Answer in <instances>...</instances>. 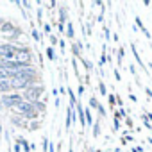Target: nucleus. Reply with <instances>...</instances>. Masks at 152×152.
<instances>
[{
	"instance_id": "28",
	"label": "nucleus",
	"mask_w": 152,
	"mask_h": 152,
	"mask_svg": "<svg viewBox=\"0 0 152 152\" xmlns=\"http://www.w3.org/2000/svg\"><path fill=\"white\" fill-rule=\"evenodd\" d=\"M83 93H84V86L81 84V86H79V95H83Z\"/></svg>"
},
{
	"instance_id": "27",
	"label": "nucleus",
	"mask_w": 152,
	"mask_h": 152,
	"mask_svg": "<svg viewBox=\"0 0 152 152\" xmlns=\"http://www.w3.org/2000/svg\"><path fill=\"white\" fill-rule=\"evenodd\" d=\"M57 27H59V31H61V32H64V25H63V23H57Z\"/></svg>"
},
{
	"instance_id": "9",
	"label": "nucleus",
	"mask_w": 152,
	"mask_h": 152,
	"mask_svg": "<svg viewBox=\"0 0 152 152\" xmlns=\"http://www.w3.org/2000/svg\"><path fill=\"white\" fill-rule=\"evenodd\" d=\"M68 100H70V107L77 106V99H75V93L72 91V88H68Z\"/></svg>"
},
{
	"instance_id": "31",
	"label": "nucleus",
	"mask_w": 152,
	"mask_h": 152,
	"mask_svg": "<svg viewBox=\"0 0 152 152\" xmlns=\"http://www.w3.org/2000/svg\"><path fill=\"white\" fill-rule=\"evenodd\" d=\"M115 152H120V148H115Z\"/></svg>"
},
{
	"instance_id": "21",
	"label": "nucleus",
	"mask_w": 152,
	"mask_h": 152,
	"mask_svg": "<svg viewBox=\"0 0 152 152\" xmlns=\"http://www.w3.org/2000/svg\"><path fill=\"white\" fill-rule=\"evenodd\" d=\"M31 34H32V38H34L36 41H39V32H38V31H36L34 27H32V31H31Z\"/></svg>"
},
{
	"instance_id": "13",
	"label": "nucleus",
	"mask_w": 152,
	"mask_h": 152,
	"mask_svg": "<svg viewBox=\"0 0 152 152\" xmlns=\"http://www.w3.org/2000/svg\"><path fill=\"white\" fill-rule=\"evenodd\" d=\"M99 90H100V97H107V88H106L104 81H99Z\"/></svg>"
},
{
	"instance_id": "25",
	"label": "nucleus",
	"mask_w": 152,
	"mask_h": 152,
	"mask_svg": "<svg viewBox=\"0 0 152 152\" xmlns=\"http://www.w3.org/2000/svg\"><path fill=\"white\" fill-rule=\"evenodd\" d=\"M125 125H127V127H129V129H132V120H131V118H129V116H127V118H125Z\"/></svg>"
},
{
	"instance_id": "26",
	"label": "nucleus",
	"mask_w": 152,
	"mask_h": 152,
	"mask_svg": "<svg viewBox=\"0 0 152 152\" xmlns=\"http://www.w3.org/2000/svg\"><path fill=\"white\" fill-rule=\"evenodd\" d=\"M143 90H145V93H147V95L152 99V90H150V88H143Z\"/></svg>"
},
{
	"instance_id": "2",
	"label": "nucleus",
	"mask_w": 152,
	"mask_h": 152,
	"mask_svg": "<svg viewBox=\"0 0 152 152\" xmlns=\"http://www.w3.org/2000/svg\"><path fill=\"white\" fill-rule=\"evenodd\" d=\"M32 59H34V54L29 47H18L16 48V54H15V63H20V64H32Z\"/></svg>"
},
{
	"instance_id": "1",
	"label": "nucleus",
	"mask_w": 152,
	"mask_h": 152,
	"mask_svg": "<svg viewBox=\"0 0 152 152\" xmlns=\"http://www.w3.org/2000/svg\"><path fill=\"white\" fill-rule=\"evenodd\" d=\"M41 95H45V86H41V84L31 86V88H27V90L22 93L23 100H25V102H31V104L41 102Z\"/></svg>"
},
{
	"instance_id": "30",
	"label": "nucleus",
	"mask_w": 152,
	"mask_h": 152,
	"mask_svg": "<svg viewBox=\"0 0 152 152\" xmlns=\"http://www.w3.org/2000/svg\"><path fill=\"white\" fill-rule=\"evenodd\" d=\"M68 152H73V148H72V145H70V148H68Z\"/></svg>"
},
{
	"instance_id": "11",
	"label": "nucleus",
	"mask_w": 152,
	"mask_h": 152,
	"mask_svg": "<svg viewBox=\"0 0 152 152\" xmlns=\"http://www.w3.org/2000/svg\"><path fill=\"white\" fill-rule=\"evenodd\" d=\"M99 134H100V118L93 122V138H99Z\"/></svg>"
},
{
	"instance_id": "14",
	"label": "nucleus",
	"mask_w": 152,
	"mask_h": 152,
	"mask_svg": "<svg viewBox=\"0 0 152 152\" xmlns=\"http://www.w3.org/2000/svg\"><path fill=\"white\" fill-rule=\"evenodd\" d=\"M84 116H86V127L93 125V118H91V113H90V109H84Z\"/></svg>"
},
{
	"instance_id": "7",
	"label": "nucleus",
	"mask_w": 152,
	"mask_h": 152,
	"mask_svg": "<svg viewBox=\"0 0 152 152\" xmlns=\"http://www.w3.org/2000/svg\"><path fill=\"white\" fill-rule=\"evenodd\" d=\"M9 91H13L9 86V81H0V93H9Z\"/></svg>"
},
{
	"instance_id": "22",
	"label": "nucleus",
	"mask_w": 152,
	"mask_h": 152,
	"mask_svg": "<svg viewBox=\"0 0 152 152\" xmlns=\"http://www.w3.org/2000/svg\"><path fill=\"white\" fill-rule=\"evenodd\" d=\"M113 73H115V79H116V81H122V75H120V72H118L115 66H113Z\"/></svg>"
},
{
	"instance_id": "15",
	"label": "nucleus",
	"mask_w": 152,
	"mask_h": 152,
	"mask_svg": "<svg viewBox=\"0 0 152 152\" xmlns=\"http://www.w3.org/2000/svg\"><path fill=\"white\" fill-rule=\"evenodd\" d=\"M64 22H66V9L61 7V9H59V23L64 25Z\"/></svg>"
},
{
	"instance_id": "24",
	"label": "nucleus",
	"mask_w": 152,
	"mask_h": 152,
	"mask_svg": "<svg viewBox=\"0 0 152 152\" xmlns=\"http://www.w3.org/2000/svg\"><path fill=\"white\" fill-rule=\"evenodd\" d=\"M43 31H45V34L50 36V25H48V23H43Z\"/></svg>"
},
{
	"instance_id": "16",
	"label": "nucleus",
	"mask_w": 152,
	"mask_h": 152,
	"mask_svg": "<svg viewBox=\"0 0 152 152\" xmlns=\"http://www.w3.org/2000/svg\"><path fill=\"white\" fill-rule=\"evenodd\" d=\"M45 52H47V57H48L50 61H56V59H57V57H56V52H54V48H52V47H48Z\"/></svg>"
},
{
	"instance_id": "17",
	"label": "nucleus",
	"mask_w": 152,
	"mask_h": 152,
	"mask_svg": "<svg viewBox=\"0 0 152 152\" xmlns=\"http://www.w3.org/2000/svg\"><path fill=\"white\" fill-rule=\"evenodd\" d=\"M39 127H41V122H38V120H34V122H32L31 125H27L25 129H27V131H36V129H39Z\"/></svg>"
},
{
	"instance_id": "19",
	"label": "nucleus",
	"mask_w": 152,
	"mask_h": 152,
	"mask_svg": "<svg viewBox=\"0 0 152 152\" xmlns=\"http://www.w3.org/2000/svg\"><path fill=\"white\" fill-rule=\"evenodd\" d=\"M107 100H109V106H111V107H115V102H116L115 93H113V95H109V93H107Z\"/></svg>"
},
{
	"instance_id": "12",
	"label": "nucleus",
	"mask_w": 152,
	"mask_h": 152,
	"mask_svg": "<svg viewBox=\"0 0 152 152\" xmlns=\"http://www.w3.org/2000/svg\"><path fill=\"white\" fill-rule=\"evenodd\" d=\"M81 59V63L84 64V68H86V72H91L93 70V64H91V61H88L86 57H79Z\"/></svg>"
},
{
	"instance_id": "8",
	"label": "nucleus",
	"mask_w": 152,
	"mask_h": 152,
	"mask_svg": "<svg viewBox=\"0 0 152 152\" xmlns=\"http://www.w3.org/2000/svg\"><path fill=\"white\" fill-rule=\"evenodd\" d=\"M131 50H132V56H134V59L138 61V64H140V66H141V68L145 70V66H143V61H141V57H140V54L136 52V47H134V43H131Z\"/></svg>"
},
{
	"instance_id": "32",
	"label": "nucleus",
	"mask_w": 152,
	"mask_h": 152,
	"mask_svg": "<svg viewBox=\"0 0 152 152\" xmlns=\"http://www.w3.org/2000/svg\"><path fill=\"white\" fill-rule=\"evenodd\" d=\"M7 152H13V150H11V147H9V150H7Z\"/></svg>"
},
{
	"instance_id": "10",
	"label": "nucleus",
	"mask_w": 152,
	"mask_h": 152,
	"mask_svg": "<svg viewBox=\"0 0 152 152\" xmlns=\"http://www.w3.org/2000/svg\"><path fill=\"white\" fill-rule=\"evenodd\" d=\"M66 38H68L70 41L75 38V32H73V25H72V22H68V27H66Z\"/></svg>"
},
{
	"instance_id": "23",
	"label": "nucleus",
	"mask_w": 152,
	"mask_h": 152,
	"mask_svg": "<svg viewBox=\"0 0 152 152\" xmlns=\"http://www.w3.org/2000/svg\"><path fill=\"white\" fill-rule=\"evenodd\" d=\"M48 38H50V45H52V48H54V47L57 45V38H56V36H52V34H50Z\"/></svg>"
},
{
	"instance_id": "29",
	"label": "nucleus",
	"mask_w": 152,
	"mask_h": 152,
	"mask_svg": "<svg viewBox=\"0 0 152 152\" xmlns=\"http://www.w3.org/2000/svg\"><path fill=\"white\" fill-rule=\"evenodd\" d=\"M132 152H143V148L141 147H136V148H132Z\"/></svg>"
},
{
	"instance_id": "4",
	"label": "nucleus",
	"mask_w": 152,
	"mask_h": 152,
	"mask_svg": "<svg viewBox=\"0 0 152 152\" xmlns=\"http://www.w3.org/2000/svg\"><path fill=\"white\" fill-rule=\"evenodd\" d=\"M73 109L75 107H68L66 109V122H64V129L66 131H70V127H72V113H73Z\"/></svg>"
},
{
	"instance_id": "3",
	"label": "nucleus",
	"mask_w": 152,
	"mask_h": 152,
	"mask_svg": "<svg viewBox=\"0 0 152 152\" xmlns=\"http://www.w3.org/2000/svg\"><path fill=\"white\" fill-rule=\"evenodd\" d=\"M20 102H23L22 93H16V95H0V104L6 106V107H9V109H13Z\"/></svg>"
},
{
	"instance_id": "5",
	"label": "nucleus",
	"mask_w": 152,
	"mask_h": 152,
	"mask_svg": "<svg viewBox=\"0 0 152 152\" xmlns=\"http://www.w3.org/2000/svg\"><path fill=\"white\" fill-rule=\"evenodd\" d=\"M15 31H16V27L13 23H9V22H4L0 25V32H15Z\"/></svg>"
},
{
	"instance_id": "18",
	"label": "nucleus",
	"mask_w": 152,
	"mask_h": 152,
	"mask_svg": "<svg viewBox=\"0 0 152 152\" xmlns=\"http://www.w3.org/2000/svg\"><path fill=\"white\" fill-rule=\"evenodd\" d=\"M90 106H91V107H95V109H99V100H97V97H95V95H91V97H90Z\"/></svg>"
},
{
	"instance_id": "20",
	"label": "nucleus",
	"mask_w": 152,
	"mask_h": 152,
	"mask_svg": "<svg viewBox=\"0 0 152 152\" xmlns=\"http://www.w3.org/2000/svg\"><path fill=\"white\" fill-rule=\"evenodd\" d=\"M118 129H120V120H118V118H115V120H113V131L116 132Z\"/></svg>"
},
{
	"instance_id": "6",
	"label": "nucleus",
	"mask_w": 152,
	"mask_h": 152,
	"mask_svg": "<svg viewBox=\"0 0 152 152\" xmlns=\"http://www.w3.org/2000/svg\"><path fill=\"white\" fill-rule=\"evenodd\" d=\"M134 22L138 23V29H140V31H141V32L145 34V38H148V39H150V32H148V31L145 29V25L141 23V18H140V16H136V18H134Z\"/></svg>"
}]
</instances>
